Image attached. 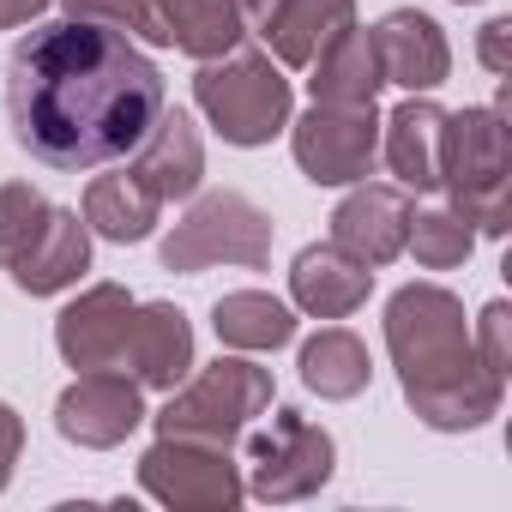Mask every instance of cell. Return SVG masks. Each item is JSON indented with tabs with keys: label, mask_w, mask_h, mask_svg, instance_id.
Instances as JSON below:
<instances>
[{
	"label": "cell",
	"mask_w": 512,
	"mask_h": 512,
	"mask_svg": "<svg viewBox=\"0 0 512 512\" xmlns=\"http://www.w3.org/2000/svg\"><path fill=\"white\" fill-rule=\"evenodd\" d=\"M169 91L157 61L127 31L97 19L31 25L7 55V121L13 139L49 169H103L139 151Z\"/></svg>",
	"instance_id": "cell-1"
},
{
	"label": "cell",
	"mask_w": 512,
	"mask_h": 512,
	"mask_svg": "<svg viewBox=\"0 0 512 512\" xmlns=\"http://www.w3.org/2000/svg\"><path fill=\"white\" fill-rule=\"evenodd\" d=\"M386 350L404 386V404L440 428V434H464L482 428L500 410L506 380L476 356L470 326H464V302L440 284H404L386 302Z\"/></svg>",
	"instance_id": "cell-2"
},
{
	"label": "cell",
	"mask_w": 512,
	"mask_h": 512,
	"mask_svg": "<svg viewBox=\"0 0 512 512\" xmlns=\"http://www.w3.org/2000/svg\"><path fill=\"white\" fill-rule=\"evenodd\" d=\"M440 187L452 193V211L482 229L506 235L512 223V139L506 109H458L440 127Z\"/></svg>",
	"instance_id": "cell-3"
},
{
	"label": "cell",
	"mask_w": 512,
	"mask_h": 512,
	"mask_svg": "<svg viewBox=\"0 0 512 512\" xmlns=\"http://www.w3.org/2000/svg\"><path fill=\"white\" fill-rule=\"evenodd\" d=\"M193 97L199 109L211 115V127L229 139V145H272L284 127H290V79L272 55L260 49H229L217 61H199V79H193Z\"/></svg>",
	"instance_id": "cell-4"
},
{
	"label": "cell",
	"mask_w": 512,
	"mask_h": 512,
	"mask_svg": "<svg viewBox=\"0 0 512 512\" xmlns=\"http://www.w3.org/2000/svg\"><path fill=\"white\" fill-rule=\"evenodd\" d=\"M266 410H272V368L241 362V356H217L181 392L169 386V404L157 410V434L205 440V446H223L229 452Z\"/></svg>",
	"instance_id": "cell-5"
},
{
	"label": "cell",
	"mask_w": 512,
	"mask_h": 512,
	"mask_svg": "<svg viewBox=\"0 0 512 512\" xmlns=\"http://www.w3.org/2000/svg\"><path fill=\"white\" fill-rule=\"evenodd\" d=\"M272 260V217L235 187H217L193 199V211L163 235V266L169 272H205V266H247L266 272Z\"/></svg>",
	"instance_id": "cell-6"
},
{
	"label": "cell",
	"mask_w": 512,
	"mask_h": 512,
	"mask_svg": "<svg viewBox=\"0 0 512 512\" xmlns=\"http://www.w3.org/2000/svg\"><path fill=\"white\" fill-rule=\"evenodd\" d=\"M332 464H338L332 434L302 410H278L272 428H260L247 446V488L260 500H308L332 482Z\"/></svg>",
	"instance_id": "cell-7"
},
{
	"label": "cell",
	"mask_w": 512,
	"mask_h": 512,
	"mask_svg": "<svg viewBox=\"0 0 512 512\" xmlns=\"http://www.w3.org/2000/svg\"><path fill=\"white\" fill-rule=\"evenodd\" d=\"M139 482L151 500H163L175 512H235L247 494V482L223 446L175 440V434H157V446L139 458Z\"/></svg>",
	"instance_id": "cell-8"
},
{
	"label": "cell",
	"mask_w": 512,
	"mask_h": 512,
	"mask_svg": "<svg viewBox=\"0 0 512 512\" xmlns=\"http://www.w3.org/2000/svg\"><path fill=\"white\" fill-rule=\"evenodd\" d=\"M290 151L314 187H350L380 157V109L374 103H314L296 121Z\"/></svg>",
	"instance_id": "cell-9"
},
{
	"label": "cell",
	"mask_w": 512,
	"mask_h": 512,
	"mask_svg": "<svg viewBox=\"0 0 512 512\" xmlns=\"http://www.w3.org/2000/svg\"><path fill=\"white\" fill-rule=\"evenodd\" d=\"M139 422H145L139 380H133V374H115V368H91V374H79V380L61 392V404H55V428H61V440L91 446V452L121 446Z\"/></svg>",
	"instance_id": "cell-10"
},
{
	"label": "cell",
	"mask_w": 512,
	"mask_h": 512,
	"mask_svg": "<svg viewBox=\"0 0 512 512\" xmlns=\"http://www.w3.org/2000/svg\"><path fill=\"white\" fill-rule=\"evenodd\" d=\"M410 187H386V181H362L338 211H332V247H344L350 260H362L368 272L392 266L404 253V235H410Z\"/></svg>",
	"instance_id": "cell-11"
},
{
	"label": "cell",
	"mask_w": 512,
	"mask_h": 512,
	"mask_svg": "<svg viewBox=\"0 0 512 512\" xmlns=\"http://www.w3.org/2000/svg\"><path fill=\"white\" fill-rule=\"evenodd\" d=\"M368 43H374L380 79H386V85H404L410 97L446 85V73H452V49H446L440 25H434L428 13H416V7L386 13V19L368 31Z\"/></svg>",
	"instance_id": "cell-12"
},
{
	"label": "cell",
	"mask_w": 512,
	"mask_h": 512,
	"mask_svg": "<svg viewBox=\"0 0 512 512\" xmlns=\"http://www.w3.org/2000/svg\"><path fill=\"white\" fill-rule=\"evenodd\" d=\"M127 320H133V296H127L121 284H97V290H85L79 302L61 308L55 344H61V356H67L79 374H91V368H121Z\"/></svg>",
	"instance_id": "cell-13"
},
{
	"label": "cell",
	"mask_w": 512,
	"mask_h": 512,
	"mask_svg": "<svg viewBox=\"0 0 512 512\" xmlns=\"http://www.w3.org/2000/svg\"><path fill=\"white\" fill-rule=\"evenodd\" d=\"M7 272L25 296H55L67 284H79V272H91V223H79V211H67V205H49L43 229L25 241V253Z\"/></svg>",
	"instance_id": "cell-14"
},
{
	"label": "cell",
	"mask_w": 512,
	"mask_h": 512,
	"mask_svg": "<svg viewBox=\"0 0 512 512\" xmlns=\"http://www.w3.org/2000/svg\"><path fill=\"white\" fill-rule=\"evenodd\" d=\"M121 362L133 368L139 386H181L187 368H193V326L181 308L169 302H133V320H127V350Z\"/></svg>",
	"instance_id": "cell-15"
},
{
	"label": "cell",
	"mask_w": 512,
	"mask_h": 512,
	"mask_svg": "<svg viewBox=\"0 0 512 512\" xmlns=\"http://www.w3.org/2000/svg\"><path fill=\"white\" fill-rule=\"evenodd\" d=\"M127 169H133L157 199H187V193L199 187V175H205V139H199L193 115L163 103V115L151 121V133L139 139V151H133Z\"/></svg>",
	"instance_id": "cell-16"
},
{
	"label": "cell",
	"mask_w": 512,
	"mask_h": 512,
	"mask_svg": "<svg viewBox=\"0 0 512 512\" xmlns=\"http://www.w3.org/2000/svg\"><path fill=\"white\" fill-rule=\"evenodd\" d=\"M368 290H374V272H368L362 260H350L344 247L320 241V247H302V253H296L290 296H296L302 314H314V320H344V314H356V308L368 302Z\"/></svg>",
	"instance_id": "cell-17"
},
{
	"label": "cell",
	"mask_w": 512,
	"mask_h": 512,
	"mask_svg": "<svg viewBox=\"0 0 512 512\" xmlns=\"http://www.w3.org/2000/svg\"><path fill=\"white\" fill-rule=\"evenodd\" d=\"M440 127H446V109L428 103L422 91L392 109V121H386V163H392L398 187H410V193H434L440 187Z\"/></svg>",
	"instance_id": "cell-18"
},
{
	"label": "cell",
	"mask_w": 512,
	"mask_h": 512,
	"mask_svg": "<svg viewBox=\"0 0 512 512\" xmlns=\"http://www.w3.org/2000/svg\"><path fill=\"white\" fill-rule=\"evenodd\" d=\"M344 25H356V0H278L260 37L284 67H308L320 43H332Z\"/></svg>",
	"instance_id": "cell-19"
},
{
	"label": "cell",
	"mask_w": 512,
	"mask_h": 512,
	"mask_svg": "<svg viewBox=\"0 0 512 512\" xmlns=\"http://www.w3.org/2000/svg\"><path fill=\"white\" fill-rule=\"evenodd\" d=\"M308 67H314V79H308L314 103H374L380 85H386L380 61H374V43L356 25H344L332 43H320V55Z\"/></svg>",
	"instance_id": "cell-20"
},
{
	"label": "cell",
	"mask_w": 512,
	"mask_h": 512,
	"mask_svg": "<svg viewBox=\"0 0 512 512\" xmlns=\"http://www.w3.org/2000/svg\"><path fill=\"white\" fill-rule=\"evenodd\" d=\"M157 211H163V199L133 175V169H121V175H97L91 187H85V223L103 235V241H145L151 229H157Z\"/></svg>",
	"instance_id": "cell-21"
},
{
	"label": "cell",
	"mask_w": 512,
	"mask_h": 512,
	"mask_svg": "<svg viewBox=\"0 0 512 512\" xmlns=\"http://www.w3.org/2000/svg\"><path fill=\"white\" fill-rule=\"evenodd\" d=\"M368 380H374V362H368V344H362L356 332L326 326L320 338L302 344V386H308V392L344 404V398L368 392Z\"/></svg>",
	"instance_id": "cell-22"
},
{
	"label": "cell",
	"mask_w": 512,
	"mask_h": 512,
	"mask_svg": "<svg viewBox=\"0 0 512 512\" xmlns=\"http://www.w3.org/2000/svg\"><path fill=\"white\" fill-rule=\"evenodd\" d=\"M211 326H217V338L229 350H284L296 338V314L278 296H266V290H229V296H217Z\"/></svg>",
	"instance_id": "cell-23"
},
{
	"label": "cell",
	"mask_w": 512,
	"mask_h": 512,
	"mask_svg": "<svg viewBox=\"0 0 512 512\" xmlns=\"http://www.w3.org/2000/svg\"><path fill=\"white\" fill-rule=\"evenodd\" d=\"M169 19H175V49L193 61H217L247 37L241 0H169Z\"/></svg>",
	"instance_id": "cell-24"
},
{
	"label": "cell",
	"mask_w": 512,
	"mask_h": 512,
	"mask_svg": "<svg viewBox=\"0 0 512 512\" xmlns=\"http://www.w3.org/2000/svg\"><path fill=\"white\" fill-rule=\"evenodd\" d=\"M404 247H416V266H428V272H452V266H464V260H470L476 229H470L452 205H446V211H416V217H410Z\"/></svg>",
	"instance_id": "cell-25"
},
{
	"label": "cell",
	"mask_w": 512,
	"mask_h": 512,
	"mask_svg": "<svg viewBox=\"0 0 512 512\" xmlns=\"http://www.w3.org/2000/svg\"><path fill=\"white\" fill-rule=\"evenodd\" d=\"M73 19H97L115 25L127 37H145L157 49H175V19H169V0H61Z\"/></svg>",
	"instance_id": "cell-26"
},
{
	"label": "cell",
	"mask_w": 512,
	"mask_h": 512,
	"mask_svg": "<svg viewBox=\"0 0 512 512\" xmlns=\"http://www.w3.org/2000/svg\"><path fill=\"white\" fill-rule=\"evenodd\" d=\"M43 217H49V199L31 181H0V272L25 253V241L43 229Z\"/></svg>",
	"instance_id": "cell-27"
},
{
	"label": "cell",
	"mask_w": 512,
	"mask_h": 512,
	"mask_svg": "<svg viewBox=\"0 0 512 512\" xmlns=\"http://www.w3.org/2000/svg\"><path fill=\"white\" fill-rule=\"evenodd\" d=\"M476 356L506 380V368H512V314H506V302H488L482 308V320H476Z\"/></svg>",
	"instance_id": "cell-28"
},
{
	"label": "cell",
	"mask_w": 512,
	"mask_h": 512,
	"mask_svg": "<svg viewBox=\"0 0 512 512\" xmlns=\"http://www.w3.org/2000/svg\"><path fill=\"white\" fill-rule=\"evenodd\" d=\"M482 67H488L494 79L512 73V19H488V25H482Z\"/></svg>",
	"instance_id": "cell-29"
},
{
	"label": "cell",
	"mask_w": 512,
	"mask_h": 512,
	"mask_svg": "<svg viewBox=\"0 0 512 512\" xmlns=\"http://www.w3.org/2000/svg\"><path fill=\"white\" fill-rule=\"evenodd\" d=\"M19 452H25V422H19V410H13V404H0V488L13 482Z\"/></svg>",
	"instance_id": "cell-30"
},
{
	"label": "cell",
	"mask_w": 512,
	"mask_h": 512,
	"mask_svg": "<svg viewBox=\"0 0 512 512\" xmlns=\"http://www.w3.org/2000/svg\"><path fill=\"white\" fill-rule=\"evenodd\" d=\"M43 7H49V0H0V31H13V25H31Z\"/></svg>",
	"instance_id": "cell-31"
},
{
	"label": "cell",
	"mask_w": 512,
	"mask_h": 512,
	"mask_svg": "<svg viewBox=\"0 0 512 512\" xmlns=\"http://www.w3.org/2000/svg\"><path fill=\"white\" fill-rule=\"evenodd\" d=\"M272 7H278V0H241V25H247V31H266Z\"/></svg>",
	"instance_id": "cell-32"
},
{
	"label": "cell",
	"mask_w": 512,
	"mask_h": 512,
	"mask_svg": "<svg viewBox=\"0 0 512 512\" xmlns=\"http://www.w3.org/2000/svg\"><path fill=\"white\" fill-rule=\"evenodd\" d=\"M458 7H464V0H458Z\"/></svg>",
	"instance_id": "cell-33"
}]
</instances>
